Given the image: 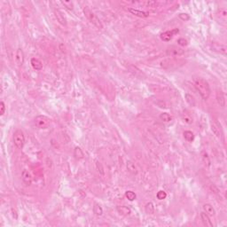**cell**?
Wrapping results in <instances>:
<instances>
[{"mask_svg":"<svg viewBox=\"0 0 227 227\" xmlns=\"http://www.w3.org/2000/svg\"><path fill=\"white\" fill-rule=\"evenodd\" d=\"M194 85L197 91L200 93V97L204 100H207L209 98L210 92H211L209 82L203 78L196 77V78H194Z\"/></svg>","mask_w":227,"mask_h":227,"instance_id":"6da1fadb","label":"cell"},{"mask_svg":"<svg viewBox=\"0 0 227 227\" xmlns=\"http://www.w3.org/2000/svg\"><path fill=\"white\" fill-rule=\"evenodd\" d=\"M83 14H85V17L89 20V21L91 22L95 27H97L98 29H103V25H102L100 20L98 18V16L95 14L89 7L85 6V8H83Z\"/></svg>","mask_w":227,"mask_h":227,"instance_id":"7a4b0ae2","label":"cell"},{"mask_svg":"<svg viewBox=\"0 0 227 227\" xmlns=\"http://www.w3.org/2000/svg\"><path fill=\"white\" fill-rule=\"evenodd\" d=\"M13 139H14V146L18 149L23 148V147H24V145H25V136H24V133H23V131L21 130H17L14 131Z\"/></svg>","mask_w":227,"mask_h":227,"instance_id":"3957f363","label":"cell"},{"mask_svg":"<svg viewBox=\"0 0 227 227\" xmlns=\"http://www.w3.org/2000/svg\"><path fill=\"white\" fill-rule=\"evenodd\" d=\"M51 119L45 115H38L35 118V125L38 129H46L51 124Z\"/></svg>","mask_w":227,"mask_h":227,"instance_id":"277c9868","label":"cell"},{"mask_svg":"<svg viewBox=\"0 0 227 227\" xmlns=\"http://www.w3.org/2000/svg\"><path fill=\"white\" fill-rule=\"evenodd\" d=\"M178 32H179L178 29H171V30H169V31H165V32L161 34L160 37L164 42H170L172 39V37H174V35L178 34Z\"/></svg>","mask_w":227,"mask_h":227,"instance_id":"5b68a950","label":"cell"},{"mask_svg":"<svg viewBox=\"0 0 227 227\" xmlns=\"http://www.w3.org/2000/svg\"><path fill=\"white\" fill-rule=\"evenodd\" d=\"M166 53L168 56H179V55L184 54L185 51L182 48H179V47L172 45L170 47H168Z\"/></svg>","mask_w":227,"mask_h":227,"instance_id":"8992f818","label":"cell"},{"mask_svg":"<svg viewBox=\"0 0 227 227\" xmlns=\"http://www.w3.org/2000/svg\"><path fill=\"white\" fill-rule=\"evenodd\" d=\"M211 48H212L213 51L217 52H219L220 54L226 55L227 47L224 44H219V43H217V42H213L211 44Z\"/></svg>","mask_w":227,"mask_h":227,"instance_id":"52a82bcc","label":"cell"},{"mask_svg":"<svg viewBox=\"0 0 227 227\" xmlns=\"http://www.w3.org/2000/svg\"><path fill=\"white\" fill-rule=\"evenodd\" d=\"M24 61H25V56H24V52L23 51L19 48L16 51L15 53V62L19 67H21L23 64H24Z\"/></svg>","mask_w":227,"mask_h":227,"instance_id":"ba28073f","label":"cell"},{"mask_svg":"<svg viewBox=\"0 0 227 227\" xmlns=\"http://www.w3.org/2000/svg\"><path fill=\"white\" fill-rule=\"evenodd\" d=\"M128 11L130 12V14H132L135 16L140 17V18H146L149 16V13L148 12H144L141 10H138V9H134V8H129Z\"/></svg>","mask_w":227,"mask_h":227,"instance_id":"9c48e42d","label":"cell"},{"mask_svg":"<svg viewBox=\"0 0 227 227\" xmlns=\"http://www.w3.org/2000/svg\"><path fill=\"white\" fill-rule=\"evenodd\" d=\"M21 177H22V181L24 182V184L26 185H30L31 182H32V176L30 174V172L27 170H24L21 173Z\"/></svg>","mask_w":227,"mask_h":227,"instance_id":"30bf717a","label":"cell"},{"mask_svg":"<svg viewBox=\"0 0 227 227\" xmlns=\"http://www.w3.org/2000/svg\"><path fill=\"white\" fill-rule=\"evenodd\" d=\"M217 104L221 107L225 106V98H224V94L222 90H217Z\"/></svg>","mask_w":227,"mask_h":227,"instance_id":"8fae6325","label":"cell"},{"mask_svg":"<svg viewBox=\"0 0 227 227\" xmlns=\"http://www.w3.org/2000/svg\"><path fill=\"white\" fill-rule=\"evenodd\" d=\"M54 14L55 17L57 19V20L61 23V25L63 26H67V20L65 18V16L62 14V13L59 10H54Z\"/></svg>","mask_w":227,"mask_h":227,"instance_id":"7c38bea8","label":"cell"},{"mask_svg":"<svg viewBox=\"0 0 227 227\" xmlns=\"http://www.w3.org/2000/svg\"><path fill=\"white\" fill-rule=\"evenodd\" d=\"M31 66L33 67L34 69L35 70H41L43 68V62L40 61L38 58H32L30 61Z\"/></svg>","mask_w":227,"mask_h":227,"instance_id":"4fadbf2b","label":"cell"},{"mask_svg":"<svg viewBox=\"0 0 227 227\" xmlns=\"http://www.w3.org/2000/svg\"><path fill=\"white\" fill-rule=\"evenodd\" d=\"M203 209L206 214H208L209 217H214L216 215V210L213 208V206L209 203H206V204L203 205Z\"/></svg>","mask_w":227,"mask_h":227,"instance_id":"5bb4252c","label":"cell"},{"mask_svg":"<svg viewBox=\"0 0 227 227\" xmlns=\"http://www.w3.org/2000/svg\"><path fill=\"white\" fill-rule=\"evenodd\" d=\"M200 219L202 221V223L204 224V225L206 226H213V223L211 222L209 216L208 214H206L205 212H201L200 213Z\"/></svg>","mask_w":227,"mask_h":227,"instance_id":"9a60e30c","label":"cell"},{"mask_svg":"<svg viewBox=\"0 0 227 227\" xmlns=\"http://www.w3.org/2000/svg\"><path fill=\"white\" fill-rule=\"evenodd\" d=\"M211 130H212V131L214 132V134L216 135L217 138H220L222 137V133H221V131H220L221 127L219 126L218 123H211Z\"/></svg>","mask_w":227,"mask_h":227,"instance_id":"2e32d148","label":"cell"},{"mask_svg":"<svg viewBox=\"0 0 227 227\" xmlns=\"http://www.w3.org/2000/svg\"><path fill=\"white\" fill-rule=\"evenodd\" d=\"M127 170H129V172H130L131 174H133V175H136L138 173L137 167L135 166V164L132 162H130V161L127 162Z\"/></svg>","mask_w":227,"mask_h":227,"instance_id":"e0dca14e","label":"cell"},{"mask_svg":"<svg viewBox=\"0 0 227 227\" xmlns=\"http://www.w3.org/2000/svg\"><path fill=\"white\" fill-rule=\"evenodd\" d=\"M183 135H184L185 139L188 142H193L194 140V134L191 130H185Z\"/></svg>","mask_w":227,"mask_h":227,"instance_id":"ac0fdd59","label":"cell"},{"mask_svg":"<svg viewBox=\"0 0 227 227\" xmlns=\"http://www.w3.org/2000/svg\"><path fill=\"white\" fill-rule=\"evenodd\" d=\"M201 156H202L203 163L205 164L206 167H208V168H209V167L210 166V164H211V162H210V158H209V156L208 153H206L205 151H203V152L201 153Z\"/></svg>","mask_w":227,"mask_h":227,"instance_id":"d6986e66","label":"cell"},{"mask_svg":"<svg viewBox=\"0 0 227 227\" xmlns=\"http://www.w3.org/2000/svg\"><path fill=\"white\" fill-rule=\"evenodd\" d=\"M117 210L119 211V213L123 215V216H128L131 213V210L130 208L126 207V206H120V207H117Z\"/></svg>","mask_w":227,"mask_h":227,"instance_id":"ffe728a7","label":"cell"},{"mask_svg":"<svg viewBox=\"0 0 227 227\" xmlns=\"http://www.w3.org/2000/svg\"><path fill=\"white\" fill-rule=\"evenodd\" d=\"M182 121L186 124H192L193 123V118L189 114L185 112L184 114H182Z\"/></svg>","mask_w":227,"mask_h":227,"instance_id":"44dd1931","label":"cell"},{"mask_svg":"<svg viewBox=\"0 0 227 227\" xmlns=\"http://www.w3.org/2000/svg\"><path fill=\"white\" fill-rule=\"evenodd\" d=\"M74 155H75V157H76L77 160H81V159L83 158V156H85V154H83L82 150L80 147H76L75 148Z\"/></svg>","mask_w":227,"mask_h":227,"instance_id":"7402d4cb","label":"cell"},{"mask_svg":"<svg viewBox=\"0 0 227 227\" xmlns=\"http://www.w3.org/2000/svg\"><path fill=\"white\" fill-rule=\"evenodd\" d=\"M160 119L164 123H170L172 120V116L168 113H162L160 115Z\"/></svg>","mask_w":227,"mask_h":227,"instance_id":"603a6c76","label":"cell"},{"mask_svg":"<svg viewBox=\"0 0 227 227\" xmlns=\"http://www.w3.org/2000/svg\"><path fill=\"white\" fill-rule=\"evenodd\" d=\"M185 100H186V102L190 105V106H195V100L194 98L192 96L191 94H185Z\"/></svg>","mask_w":227,"mask_h":227,"instance_id":"cb8c5ba5","label":"cell"},{"mask_svg":"<svg viewBox=\"0 0 227 227\" xmlns=\"http://www.w3.org/2000/svg\"><path fill=\"white\" fill-rule=\"evenodd\" d=\"M125 197H126L129 200L133 201V200L136 199L137 195H136V194H135L134 192H132V191H127V192L125 193Z\"/></svg>","mask_w":227,"mask_h":227,"instance_id":"d4e9b609","label":"cell"},{"mask_svg":"<svg viewBox=\"0 0 227 227\" xmlns=\"http://www.w3.org/2000/svg\"><path fill=\"white\" fill-rule=\"evenodd\" d=\"M146 212L148 215H152L154 212V206L152 202H148L147 204L146 205Z\"/></svg>","mask_w":227,"mask_h":227,"instance_id":"484cf974","label":"cell"},{"mask_svg":"<svg viewBox=\"0 0 227 227\" xmlns=\"http://www.w3.org/2000/svg\"><path fill=\"white\" fill-rule=\"evenodd\" d=\"M93 211H94V213L97 215V216H101V215L103 214V209H102V208L100 207V205H99V204H95L94 205V207H93Z\"/></svg>","mask_w":227,"mask_h":227,"instance_id":"4316f807","label":"cell"},{"mask_svg":"<svg viewBox=\"0 0 227 227\" xmlns=\"http://www.w3.org/2000/svg\"><path fill=\"white\" fill-rule=\"evenodd\" d=\"M61 4H62L66 8H67L68 10L72 11V10L74 9V4H73V2H71V1H61Z\"/></svg>","mask_w":227,"mask_h":227,"instance_id":"83f0119b","label":"cell"},{"mask_svg":"<svg viewBox=\"0 0 227 227\" xmlns=\"http://www.w3.org/2000/svg\"><path fill=\"white\" fill-rule=\"evenodd\" d=\"M156 197H157L158 200H164L167 197V194H166V192H164V191H159V192L157 193V194H156Z\"/></svg>","mask_w":227,"mask_h":227,"instance_id":"f1b7e54d","label":"cell"},{"mask_svg":"<svg viewBox=\"0 0 227 227\" xmlns=\"http://www.w3.org/2000/svg\"><path fill=\"white\" fill-rule=\"evenodd\" d=\"M177 44L182 46V47H185V46H186L188 44V43H187V40L185 39V38H179L177 40Z\"/></svg>","mask_w":227,"mask_h":227,"instance_id":"f546056e","label":"cell"},{"mask_svg":"<svg viewBox=\"0 0 227 227\" xmlns=\"http://www.w3.org/2000/svg\"><path fill=\"white\" fill-rule=\"evenodd\" d=\"M5 112V105L4 103V101L0 102V115H4Z\"/></svg>","mask_w":227,"mask_h":227,"instance_id":"4dcf8cb0","label":"cell"},{"mask_svg":"<svg viewBox=\"0 0 227 227\" xmlns=\"http://www.w3.org/2000/svg\"><path fill=\"white\" fill-rule=\"evenodd\" d=\"M148 7H155L157 5V2L156 1H147L144 3Z\"/></svg>","mask_w":227,"mask_h":227,"instance_id":"1f68e13d","label":"cell"},{"mask_svg":"<svg viewBox=\"0 0 227 227\" xmlns=\"http://www.w3.org/2000/svg\"><path fill=\"white\" fill-rule=\"evenodd\" d=\"M178 17L180 18L182 20H185V21H186V20H188L190 19V16L187 14H179Z\"/></svg>","mask_w":227,"mask_h":227,"instance_id":"d6a6232c","label":"cell"},{"mask_svg":"<svg viewBox=\"0 0 227 227\" xmlns=\"http://www.w3.org/2000/svg\"><path fill=\"white\" fill-rule=\"evenodd\" d=\"M210 188H211V190L213 191L215 194H220V193H219V189H218L216 185H215L211 184V185H210Z\"/></svg>","mask_w":227,"mask_h":227,"instance_id":"836d02e7","label":"cell"}]
</instances>
